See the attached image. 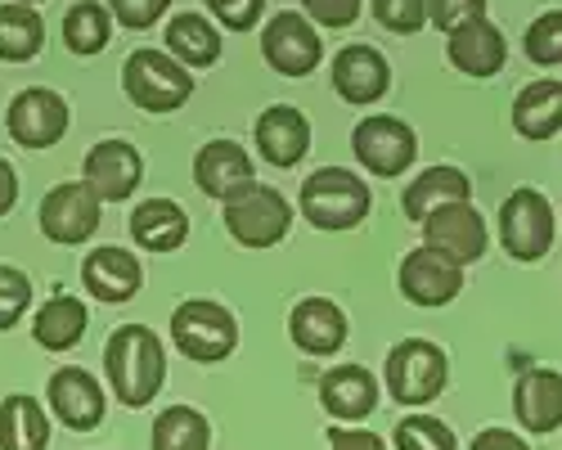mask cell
<instances>
[{
    "instance_id": "cell-1",
    "label": "cell",
    "mask_w": 562,
    "mask_h": 450,
    "mask_svg": "<svg viewBox=\"0 0 562 450\" xmlns=\"http://www.w3.org/2000/svg\"><path fill=\"white\" fill-rule=\"evenodd\" d=\"M104 370L113 396L131 410H145L167 383V351L149 325H117L104 342Z\"/></svg>"
},
{
    "instance_id": "cell-2",
    "label": "cell",
    "mask_w": 562,
    "mask_h": 450,
    "mask_svg": "<svg viewBox=\"0 0 562 450\" xmlns=\"http://www.w3.org/2000/svg\"><path fill=\"white\" fill-rule=\"evenodd\" d=\"M302 216L315 230H356L369 216V185L347 167H319L302 180Z\"/></svg>"
},
{
    "instance_id": "cell-3",
    "label": "cell",
    "mask_w": 562,
    "mask_h": 450,
    "mask_svg": "<svg viewBox=\"0 0 562 450\" xmlns=\"http://www.w3.org/2000/svg\"><path fill=\"white\" fill-rule=\"evenodd\" d=\"M122 90L135 109L145 113H171L194 95V77L167 50H135L122 68Z\"/></svg>"
},
{
    "instance_id": "cell-4",
    "label": "cell",
    "mask_w": 562,
    "mask_h": 450,
    "mask_svg": "<svg viewBox=\"0 0 562 450\" xmlns=\"http://www.w3.org/2000/svg\"><path fill=\"white\" fill-rule=\"evenodd\" d=\"M450 383V360L428 338H405L387 351V392L401 405H428Z\"/></svg>"
},
{
    "instance_id": "cell-5",
    "label": "cell",
    "mask_w": 562,
    "mask_h": 450,
    "mask_svg": "<svg viewBox=\"0 0 562 450\" xmlns=\"http://www.w3.org/2000/svg\"><path fill=\"white\" fill-rule=\"evenodd\" d=\"M171 338L190 360L212 365V360H225L234 347H239V325H234V315L221 302L190 297L171 311Z\"/></svg>"
},
{
    "instance_id": "cell-6",
    "label": "cell",
    "mask_w": 562,
    "mask_h": 450,
    "mask_svg": "<svg viewBox=\"0 0 562 450\" xmlns=\"http://www.w3.org/2000/svg\"><path fill=\"white\" fill-rule=\"evenodd\" d=\"M289 225H293L289 199L279 190H270V185H252L248 194L225 203V230L239 239L244 248H274V244H284Z\"/></svg>"
},
{
    "instance_id": "cell-7",
    "label": "cell",
    "mask_w": 562,
    "mask_h": 450,
    "mask_svg": "<svg viewBox=\"0 0 562 450\" xmlns=\"http://www.w3.org/2000/svg\"><path fill=\"white\" fill-rule=\"evenodd\" d=\"M499 244L518 261H540L553 244V207L540 190H513L499 207Z\"/></svg>"
},
{
    "instance_id": "cell-8",
    "label": "cell",
    "mask_w": 562,
    "mask_h": 450,
    "mask_svg": "<svg viewBox=\"0 0 562 450\" xmlns=\"http://www.w3.org/2000/svg\"><path fill=\"white\" fill-rule=\"evenodd\" d=\"M36 221H41V235L50 244H64V248L86 244L100 230V199L86 180H64V185H55L41 199Z\"/></svg>"
},
{
    "instance_id": "cell-9",
    "label": "cell",
    "mask_w": 562,
    "mask_h": 450,
    "mask_svg": "<svg viewBox=\"0 0 562 450\" xmlns=\"http://www.w3.org/2000/svg\"><path fill=\"white\" fill-rule=\"evenodd\" d=\"M68 122H72L68 100L59 95V90H50V86L19 90L10 113H5V126L14 135V145H23V149H50V145H59L68 135Z\"/></svg>"
},
{
    "instance_id": "cell-10",
    "label": "cell",
    "mask_w": 562,
    "mask_h": 450,
    "mask_svg": "<svg viewBox=\"0 0 562 450\" xmlns=\"http://www.w3.org/2000/svg\"><path fill=\"white\" fill-rule=\"evenodd\" d=\"M261 55L274 72H284V77H306L319 68L324 59V41L315 32V23L297 10H284V14H274L261 32Z\"/></svg>"
},
{
    "instance_id": "cell-11",
    "label": "cell",
    "mask_w": 562,
    "mask_h": 450,
    "mask_svg": "<svg viewBox=\"0 0 562 450\" xmlns=\"http://www.w3.org/2000/svg\"><path fill=\"white\" fill-rule=\"evenodd\" d=\"M351 149H356L364 171H373V176H401V171H409V162L418 154V140H414V131L401 117L373 113V117L356 122Z\"/></svg>"
},
{
    "instance_id": "cell-12",
    "label": "cell",
    "mask_w": 562,
    "mask_h": 450,
    "mask_svg": "<svg viewBox=\"0 0 562 450\" xmlns=\"http://www.w3.org/2000/svg\"><path fill=\"white\" fill-rule=\"evenodd\" d=\"M418 225H424V244L459 266H473L486 257V221L477 216L473 203H446Z\"/></svg>"
},
{
    "instance_id": "cell-13",
    "label": "cell",
    "mask_w": 562,
    "mask_h": 450,
    "mask_svg": "<svg viewBox=\"0 0 562 450\" xmlns=\"http://www.w3.org/2000/svg\"><path fill=\"white\" fill-rule=\"evenodd\" d=\"M45 401H50V410L64 428L72 432H90L104 424V387L100 379L81 370V365H64L50 374V387H45Z\"/></svg>"
},
{
    "instance_id": "cell-14",
    "label": "cell",
    "mask_w": 562,
    "mask_h": 450,
    "mask_svg": "<svg viewBox=\"0 0 562 450\" xmlns=\"http://www.w3.org/2000/svg\"><path fill=\"white\" fill-rule=\"evenodd\" d=\"M139 176H145V158L131 140H100L81 162V180L95 190L100 203H122L135 194Z\"/></svg>"
},
{
    "instance_id": "cell-15",
    "label": "cell",
    "mask_w": 562,
    "mask_h": 450,
    "mask_svg": "<svg viewBox=\"0 0 562 450\" xmlns=\"http://www.w3.org/2000/svg\"><path fill=\"white\" fill-rule=\"evenodd\" d=\"M459 289H463V266L459 261H450L446 252H437L428 244L405 252V261H401V293L414 306H446V302L459 297Z\"/></svg>"
},
{
    "instance_id": "cell-16",
    "label": "cell",
    "mask_w": 562,
    "mask_h": 450,
    "mask_svg": "<svg viewBox=\"0 0 562 450\" xmlns=\"http://www.w3.org/2000/svg\"><path fill=\"white\" fill-rule=\"evenodd\" d=\"M194 180H199V190H203L207 199L229 203V199H239V194H248V190L257 185V171H252V158H248L244 145L212 140V145H203L199 158H194Z\"/></svg>"
},
{
    "instance_id": "cell-17",
    "label": "cell",
    "mask_w": 562,
    "mask_h": 450,
    "mask_svg": "<svg viewBox=\"0 0 562 450\" xmlns=\"http://www.w3.org/2000/svg\"><path fill=\"white\" fill-rule=\"evenodd\" d=\"M334 90L347 100V104H379L392 86V68L387 59L373 50V45H342L334 55Z\"/></svg>"
},
{
    "instance_id": "cell-18",
    "label": "cell",
    "mask_w": 562,
    "mask_h": 450,
    "mask_svg": "<svg viewBox=\"0 0 562 450\" xmlns=\"http://www.w3.org/2000/svg\"><path fill=\"white\" fill-rule=\"evenodd\" d=\"M319 401L338 424H360L379 410V379L364 365H334L319 379Z\"/></svg>"
},
{
    "instance_id": "cell-19",
    "label": "cell",
    "mask_w": 562,
    "mask_h": 450,
    "mask_svg": "<svg viewBox=\"0 0 562 450\" xmlns=\"http://www.w3.org/2000/svg\"><path fill=\"white\" fill-rule=\"evenodd\" d=\"M446 55L459 72L468 77H495L508 59V45H504V32L491 23V19H473V23H463L454 32H446Z\"/></svg>"
},
{
    "instance_id": "cell-20",
    "label": "cell",
    "mask_w": 562,
    "mask_h": 450,
    "mask_svg": "<svg viewBox=\"0 0 562 450\" xmlns=\"http://www.w3.org/2000/svg\"><path fill=\"white\" fill-rule=\"evenodd\" d=\"M289 334L306 356H334L347 342V315L329 297H302L289 315Z\"/></svg>"
},
{
    "instance_id": "cell-21",
    "label": "cell",
    "mask_w": 562,
    "mask_h": 450,
    "mask_svg": "<svg viewBox=\"0 0 562 450\" xmlns=\"http://www.w3.org/2000/svg\"><path fill=\"white\" fill-rule=\"evenodd\" d=\"M139 280H145L139 257L126 248H113V244L86 252V261H81V284L100 302H131L139 293Z\"/></svg>"
},
{
    "instance_id": "cell-22",
    "label": "cell",
    "mask_w": 562,
    "mask_h": 450,
    "mask_svg": "<svg viewBox=\"0 0 562 450\" xmlns=\"http://www.w3.org/2000/svg\"><path fill=\"white\" fill-rule=\"evenodd\" d=\"M257 149L274 167H297L311 149V122L289 104H270L257 117Z\"/></svg>"
},
{
    "instance_id": "cell-23",
    "label": "cell",
    "mask_w": 562,
    "mask_h": 450,
    "mask_svg": "<svg viewBox=\"0 0 562 450\" xmlns=\"http://www.w3.org/2000/svg\"><path fill=\"white\" fill-rule=\"evenodd\" d=\"M513 410L527 432L562 428V374L558 370H527L513 387Z\"/></svg>"
},
{
    "instance_id": "cell-24",
    "label": "cell",
    "mask_w": 562,
    "mask_h": 450,
    "mask_svg": "<svg viewBox=\"0 0 562 450\" xmlns=\"http://www.w3.org/2000/svg\"><path fill=\"white\" fill-rule=\"evenodd\" d=\"M190 235V216L171 199H145L131 212V239L145 252H171Z\"/></svg>"
},
{
    "instance_id": "cell-25",
    "label": "cell",
    "mask_w": 562,
    "mask_h": 450,
    "mask_svg": "<svg viewBox=\"0 0 562 450\" xmlns=\"http://www.w3.org/2000/svg\"><path fill=\"white\" fill-rule=\"evenodd\" d=\"M513 131L522 140H549L562 131V81L540 77L513 100Z\"/></svg>"
},
{
    "instance_id": "cell-26",
    "label": "cell",
    "mask_w": 562,
    "mask_h": 450,
    "mask_svg": "<svg viewBox=\"0 0 562 450\" xmlns=\"http://www.w3.org/2000/svg\"><path fill=\"white\" fill-rule=\"evenodd\" d=\"M446 203H473V180L459 167H428L418 180H409V190L401 199L405 216H414V221H428Z\"/></svg>"
},
{
    "instance_id": "cell-27",
    "label": "cell",
    "mask_w": 562,
    "mask_h": 450,
    "mask_svg": "<svg viewBox=\"0 0 562 450\" xmlns=\"http://www.w3.org/2000/svg\"><path fill=\"white\" fill-rule=\"evenodd\" d=\"M86 325H90L86 302H77L72 293H55L50 302L36 311L32 338H36V347H45V351H72V347L86 338Z\"/></svg>"
},
{
    "instance_id": "cell-28",
    "label": "cell",
    "mask_w": 562,
    "mask_h": 450,
    "mask_svg": "<svg viewBox=\"0 0 562 450\" xmlns=\"http://www.w3.org/2000/svg\"><path fill=\"white\" fill-rule=\"evenodd\" d=\"M50 446V419L36 396L14 392L0 401V450H45Z\"/></svg>"
},
{
    "instance_id": "cell-29",
    "label": "cell",
    "mask_w": 562,
    "mask_h": 450,
    "mask_svg": "<svg viewBox=\"0 0 562 450\" xmlns=\"http://www.w3.org/2000/svg\"><path fill=\"white\" fill-rule=\"evenodd\" d=\"M167 55L184 68H212L221 59V36L203 14H176L167 23Z\"/></svg>"
},
{
    "instance_id": "cell-30",
    "label": "cell",
    "mask_w": 562,
    "mask_h": 450,
    "mask_svg": "<svg viewBox=\"0 0 562 450\" xmlns=\"http://www.w3.org/2000/svg\"><path fill=\"white\" fill-rule=\"evenodd\" d=\"M45 50V23L32 5H0V59L5 64H27Z\"/></svg>"
},
{
    "instance_id": "cell-31",
    "label": "cell",
    "mask_w": 562,
    "mask_h": 450,
    "mask_svg": "<svg viewBox=\"0 0 562 450\" xmlns=\"http://www.w3.org/2000/svg\"><path fill=\"white\" fill-rule=\"evenodd\" d=\"M113 41V14L109 5H100V0H81V5H72L64 14V45H68V55H100L104 45Z\"/></svg>"
},
{
    "instance_id": "cell-32",
    "label": "cell",
    "mask_w": 562,
    "mask_h": 450,
    "mask_svg": "<svg viewBox=\"0 0 562 450\" xmlns=\"http://www.w3.org/2000/svg\"><path fill=\"white\" fill-rule=\"evenodd\" d=\"M212 446V424L194 410V405H171L154 419V450H207Z\"/></svg>"
},
{
    "instance_id": "cell-33",
    "label": "cell",
    "mask_w": 562,
    "mask_h": 450,
    "mask_svg": "<svg viewBox=\"0 0 562 450\" xmlns=\"http://www.w3.org/2000/svg\"><path fill=\"white\" fill-rule=\"evenodd\" d=\"M396 450H459V441L441 419L409 415L396 424Z\"/></svg>"
},
{
    "instance_id": "cell-34",
    "label": "cell",
    "mask_w": 562,
    "mask_h": 450,
    "mask_svg": "<svg viewBox=\"0 0 562 450\" xmlns=\"http://www.w3.org/2000/svg\"><path fill=\"white\" fill-rule=\"evenodd\" d=\"M527 59L540 68L562 64V10H549L527 27Z\"/></svg>"
},
{
    "instance_id": "cell-35",
    "label": "cell",
    "mask_w": 562,
    "mask_h": 450,
    "mask_svg": "<svg viewBox=\"0 0 562 450\" xmlns=\"http://www.w3.org/2000/svg\"><path fill=\"white\" fill-rule=\"evenodd\" d=\"M32 306V280L19 266H0V334L14 329Z\"/></svg>"
},
{
    "instance_id": "cell-36",
    "label": "cell",
    "mask_w": 562,
    "mask_h": 450,
    "mask_svg": "<svg viewBox=\"0 0 562 450\" xmlns=\"http://www.w3.org/2000/svg\"><path fill=\"white\" fill-rule=\"evenodd\" d=\"M369 10L396 36H409L428 23V0H369Z\"/></svg>"
},
{
    "instance_id": "cell-37",
    "label": "cell",
    "mask_w": 562,
    "mask_h": 450,
    "mask_svg": "<svg viewBox=\"0 0 562 450\" xmlns=\"http://www.w3.org/2000/svg\"><path fill=\"white\" fill-rule=\"evenodd\" d=\"M167 5L171 0H109V14L131 32H145L167 14Z\"/></svg>"
},
{
    "instance_id": "cell-38",
    "label": "cell",
    "mask_w": 562,
    "mask_h": 450,
    "mask_svg": "<svg viewBox=\"0 0 562 450\" xmlns=\"http://www.w3.org/2000/svg\"><path fill=\"white\" fill-rule=\"evenodd\" d=\"M428 19L441 32H454L473 19H486V0H428Z\"/></svg>"
},
{
    "instance_id": "cell-39",
    "label": "cell",
    "mask_w": 562,
    "mask_h": 450,
    "mask_svg": "<svg viewBox=\"0 0 562 450\" xmlns=\"http://www.w3.org/2000/svg\"><path fill=\"white\" fill-rule=\"evenodd\" d=\"M302 10L319 27H351L360 19V0H302Z\"/></svg>"
},
{
    "instance_id": "cell-40",
    "label": "cell",
    "mask_w": 562,
    "mask_h": 450,
    "mask_svg": "<svg viewBox=\"0 0 562 450\" xmlns=\"http://www.w3.org/2000/svg\"><path fill=\"white\" fill-rule=\"evenodd\" d=\"M207 10H212L229 32H248V27L266 14V0H207Z\"/></svg>"
},
{
    "instance_id": "cell-41",
    "label": "cell",
    "mask_w": 562,
    "mask_h": 450,
    "mask_svg": "<svg viewBox=\"0 0 562 450\" xmlns=\"http://www.w3.org/2000/svg\"><path fill=\"white\" fill-rule=\"evenodd\" d=\"M329 446L334 450H387L379 432H360V428H347V424L329 428Z\"/></svg>"
},
{
    "instance_id": "cell-42",
    "label": "cell",
    "mask_w": 562,
    "mask_h": 450,
    "mask_svg": "<svg viewBox=\"0 0 562 450\" xmlns=\"http://www.w3.org/2000/svg\"><path fill=\"white\" fill-rule=\"evenodd\" d=\"M468 450H531L518 432H504V428H486V432H477L473 437V446Z\"/></svg>"
},
{
    "instance_id": "cell-43",
    "label": "cell",
    "mask_w": 562,
    "mask_h": 450,
    "mask_svg": "<svg viewBox=\"0 0 562 450\" xmlns=\"http://www.w3.org/2000/svg\"><path fill=\"white\" fill-rule=\"evenodd\" d=\"M14 203H19V176L5 158H0V216H10Z\"/></svg>"
},
{
    "instance_id": "cell-44",
    "label": "cell",
    "mask_w": 562,
    "mask_h": 450,
    "mask_svg": "<svg viewBox=\"0 0 562 450\" xmlns=\"http://www.w3.org/2000/svg\"><path fill=\"white\" fill-rule=\"evenodd\" d=\"M19 5H41V0H19Z\"/></svg>"
}]
</instances>
